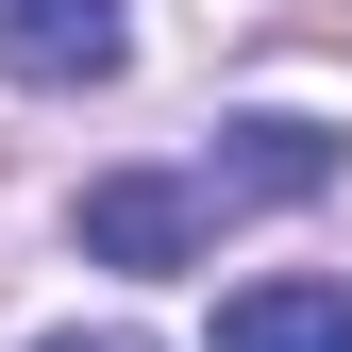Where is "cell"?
<instances>
[{"mask_svg":"<svg viewBox=\"0 0 352 352\" xmlns=\"http://www.w3.org/2000/svg\"><path fill=\"white\" fill-rule=\"evenodd\" d=\"M319 185H336V135H319V118H235L218 151L101 168V185H84V269H201L235 218H285Z\"/></svg>","mask_w":352,"mask_h":352,"instance_id":"1","label":"cell"},{"mask_svg":"<svg viewBox=\"0 0 352 352\" xmlns=\"http://www.w3.org/2000/svg\"><path fill=\"white\" fill-rule=\"evenodd\" d=\"M0 67L17 84H118V0H0Z\"/></svg>","mask_w":352,"mask_h":352,"instance_id":"2","label":"cell"},{"mask_svg":"<svg viewBox=\"0 0 352 352\" xmlns=\"http://www.w3.org/2000/svg\"><path fill=\"white\" fill-rule=\"evenodd\" d=\"M218 352H352V285H235L218 302Z\"/></svg>","mask_w":352,"mask_h":352,"instance_id":"3","label":"cell"},{"mask_svg":"<svg viewBox=\"0 0 352 352\" xmlns=\"http://www.w3.org/2000/svg\"><path fill=\"white\" fill-rule=\"evenodd\" d=\"M51 352H151V336H51Z\"/></svg>","mask_w":352,"mask_h":352,"instance_id":"4","label":"cell"}]
</instances>
